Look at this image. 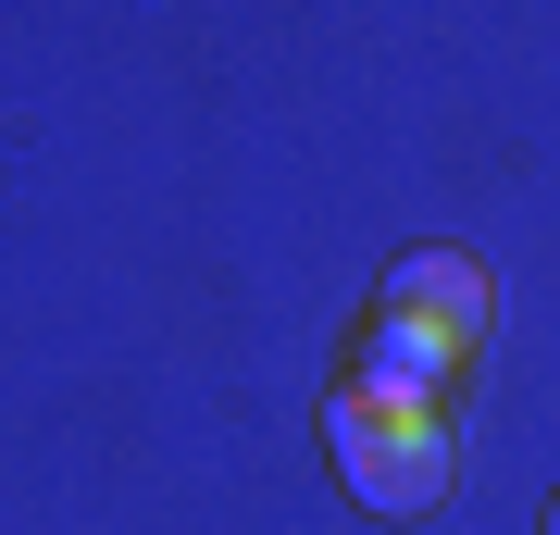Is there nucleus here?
<instances>
[{
	"label": "nucleus",
	"instance_id": "1",
	"mask_svg": "<svg viewBox=\"0 0 560 535\" xmlns=\"http://www.w3.org/2000/svg\"><path fill=\"white\" fill-rule=\"evenodd\" d=\"M324 449H337V486L361 498V511H386V523H411V511L448 498V411L337 386V398H324Z\"/></svg>",
	"mask_w": 560,
	"mask_h": 535
},
{
	"label": "nucleus",
	"instance_id": "2",
	"mask_svg": "<svg viewBox=\"0 0 560 535\" xmlns=\"http://www.w3.org/2000/svg\"><path fill=\"white\" fill-rule=\"evenodd\" d=\"M460 361H474L460 337H436V324H411V312H374V337H361V374H349V386H374V398H411V411H436Z\"/></svg>",
	"mask_w": 560,
	"mask_h": 535
},
{
	"label": "nucleus",
	"instance_id": "3",
	"mask_svg": "<svg viewBox=\"0 0 560 535\" xmlns=\"http://www.w3.org/2000/svg\"><path fill=\"white\" fill-rule=\"evenodd\" d=\"M374 312H411V324H436V337L474 349V337H486V261H474V249H411L399 275H386Z\"/></svg>",
	"mask_w": 560,
	"mask_h": 535
},
{
	"label": "nucleus",
	"instance_id": "4",
	"mask_svg": "<svg viewBox=\"0 0 560 535\" xmlns=\"http://www.w3.org/2000/svg\"><path fill=\"white\" fill-rule=\"evenodd\" d=\"M548 535H560V498H548Z\"/></svg>",
	"mask_w": 560,
	"mask_h": 535
}]
</instances>
